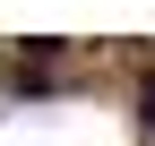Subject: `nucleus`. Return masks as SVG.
I'll return each instance as SVG.
<instances>
[{
	"label": "nucleus",
	"instance_id": "f257e3e1",
	"mask_svg": "<svg viewBox=\"0 0 155 146\" xmlns=\"http://www.w3.org/2000/svg\"><path fill=\"white\" fill-rule=\"evenodd\" d=\"M147 112H155V86H147Z\"/></svg>",
	"mask_w": 155,
	"mask_h": 146
}]
</instances>
